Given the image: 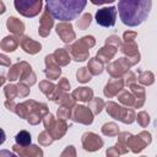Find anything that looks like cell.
I'll return each mask as SVG.
<instances>
[{
  "instance_id": "cell-1",
  "label": "cell",
  "mask_w": 157,
  "mask_h": 157,
  "mask_svg": "<svg viewBox=\"0 0 157 157\" xmlns=\"http://www.w3.org/2000/svg\"><path fill=\"white\" fill-rule=\"evenodd\" d=\"M152 9V0H119L118 11L120 20L129 27L141 25Z\"/></svg>"
},
{
  "instance_id": "cell-2",
  "label": "cell",
  "mask_w": 157,
  "mask_h": 157,
  "mask_svg": "<svg viewBox=\"0 0 157 157\" xmlns=\"http://www.w3.org/2000/svg\"><path fill=\"white\" fill-rule=\"evenodd\" d=\"M47 10L53 18L70 22L81 15L87 0H45Z\"/></svg>"
},
{
  "instance_id": "cell-3",
  "label": "cell",
  "mask_w": 157,
  "mask_h": 157,
  "mask_svg": "<svg viewBox=\"0 0 157 157\" xmlns=\"http://www.w3.org/2000/svg\"><path fill=\"white\" fill-rule=\"evenodd\" d=\"M15 113L20 115V118L26 119L29 124L37 125L49 112L47 104L44 103H38L36 101H26L21 104H16Z\"/></svg>"
},
{
  "instance_id": "cell-4",
  "label": "cell",
  "mask_w": 157,
  "mask_h": 157,
  "mask_svg": "<svg viewBox=\"0 0 157 157\" xmlns=\"http://www.w3.org/2000/svg\"><path fill=\"white\" fill-rule=\"evenodd\" d=\"M96 40L92 36H85L77 42H75L72 45L67 47L69 54L76 60V61H83L88 58V49L94 45Z\"/></svg>"
},
{
  "instance_id": "cell-5",
  "label": "cell",
  "mask_w": 157,
  "mask_h": 157,
  "mask_svg": "<svg viewBox=\"0 0 157 157\" xmlns=\"http://www.w3.org/2000/svg\"><path fill=\"white\" fill-rule=\"evenodd\" d=\"M105 105V110L107 113L114 118V119H118L120 121H123L124 124H131L134 120H135V112L134 109L131 108H126V107H121L114 102H108Z\"/></svg>"
},
{
  "instance_id": "cell-6",
  "label": "cell",
  "mask_w": 157,
  "mask_h": 157,
  "mask_svg": "<svg viewBox=\"0 0 157 157\" xmlns=\"http://www.w3.org/2000/svg\"><path fill=\"white\" fill-rule=\"evenodd\" d=\"M43 123H44L45 130L50 134V136L54 140L61 139L67 130V124L65 123V120L59 119V118L55 119L50 113H47L43 117Z\"/></svg>"
},
{
  "instance_id": "cell-7",
  "label": "cell",
  "mask_w": 157,
  "mask_h": 157,
  "mask_svg": "<svg viewBox=\"0 0 157 157\" xmlns=\"http://www.w3.org/2000/svg\"><path fill=\"white\" fill-rule=\"evenodd\" d=\"M120 44H121V40H120V38L118 36H115V34L109 36L105 39L104 47H102L98 50L96 58H98L103 64H108L114 58V55L117 54L118 48L120 47Z\"/></svg>"
},
{
  "instance_id": "cell-8",
  "label": "cell",
  "mask_w": 157,
  "mask_h": 157,
  "mask_svg": "<svg viewBox=\"0 0 157 157\" xmlns=\"http://www.w3.org/2000/svg\"><path fill=\"white\" fill-rule=\"evenodd\" d=\"M15 9L25 17H34L42 11V0H13Z\"/></svg>"
},
{
  "instance_id": "cell-9",
  "label": "cell",
  "mask_w": 157,
  "mask_h": 157,
  "mask_svg": "<svg viewBox=\"0 0 157 157\" xmlns=\"http://www.w3.org/2000/svg\"><path fill=\"white\" fill-rule=\"evenodd\" d=\"M150 142H151V134L148 131H142L136 136L130 135L126 141V147L130 148L134 153H137L142 151L145 146H147Z\"/></svg>"
},
{
  "instance_id": "cell-10",
  "label": "cell",
  "mask_w": 157,
  "mask_h": 157,
  "mask_svg": "<svg viewBox=\"0 0 157 157\" xmlns=\"http://www.w3.org/2000/svg\"><path fill=\"white\" fill-rule=\"evenodd\" d=\"M117 7H103L96 12V22L102 27H113L115 25Z\"/></svg>"
},
{
  "instance_id": "cell-11",
  "label": "cell",
  "mask_w": 157,
  "mask_h": 157,
  "mask_svg": "<svg viewBox=\"0 0 157 157\" xmlns=\"http://www.w3.org/2000/svg\"><path fill=\"white\" fill-rule=\"evenodd\" d=\"M131 66H132L131 61L126 56H124V58H120V59H118L110 64H107V71L109 72V75L112 77H120Z\"/></svg>"
},
{
  "instance_id": "cell-12",
  "label": "cell",
  "mask_w": 157,
  "mask_h": 157,
  "mask_svg": "<svg viewBox=\"0 0 157 157\" xmlns=\"http://www.w3.org/2000/svg\"><path fill=\"white\" fill-rule=\"evenodd\" d=\"M71 118L76 123H81L85 125H90L93 121V113L90 108L85 105H74L71 110Z\"/></svg>"
},
{
  "instance_id": "cell-13",
  "label": "cell",
  "mask_w": 157,
  "mask_h": 157,
  "mask_svg": "<svg viewBox=\"0 0 157 157\" xmlns=\"http://www.w3.org/2000/svg\"><path fill=\"white\" fill-rule=\"evenodd\" d=\"M82 146L86 151L93 152L103 146V140L94 132H85L82 135Z\"/></svg>"
},
{
  "instance_id": "cell-14",
  "label": "cell",
  "mask_w": 157,
  "mask_h": 157,
  "mask_svg": "<svg viewBox=\"0 0 157 157\" xmlns=\"http://www.w3.org/2000/svg\"><path fill=\"white\" fill-rule=\"evenodd\" d=\"M56 33L64 43H71L76 37L71 23L70 22H64V21L60 22L59 25H56Z\"/></svg>"
},
{
  "instance_id": "cell-15",
  "label": "cell",
  "mask_w": 157,
  "mask_h": 157,
  "mask_svg": "<svg viewBox=\"0 0 157 157\" xmlns=\"http://www.w3.org/2000/svg\"><path fill=\"white\" fill-rule=\"evenodd\" d=\"M124 85L125 83H124V80L123 78H120V77H112L107 82V85H105V87L103 90L104 96L108 97V98L114 97L115 94H118V92H120L123 90Z\"/></svg>"
},
{
  "instance_id": "cell-16",
  "label": "cell",
  "mask_w": 157,
  "mask_h": 157,
  "mask_svg": "<svg viewBox=\"0 0 157 157\" xmlns=\"http://www.w3.org/2000/svg\"><path fill=\"white\" fill-rule=\"evenodd\" d=\"M44 74L50 80H56L61 74V69L55 63V60L53 58V54L45 56V70H44Z\"/></svg>"
},
{
  "instance_id": "cell-17",
  "label": "cell",
  "mask_w": 157,
  "mask_h": 157,
  "mask_svg": "<svg viewBox=\"0 0 157 157\" xmlns=\"http://www.w3.org/2000/svg\"><path fill=\"white\" fill-rule=\"evenodd\" d=\"M54 25V20L52 17V15L48 12V10L45 9L44 12L42 13V17L39 20V29H38V33L39 36L42 37H47L50 32V28L53 27Z\"/></svg>"
},
{
  "instance_id": "cell-18",
  "label": "cell",
  "mask_w": 157,
  "mask_h": 157,
  "mask_svg": "<svg viewBox=\"0 0 157 157\" xmlns=\"http://www.w3.org/2000/svg\"><path fill=\"white\" fill-rule=\"evenodd\" d=\"M20 45L28 54H37L38 52H40V48H42L40 43L36 42L34 39H32V38H29L27 36H23L20 39Z\"/></svg>"
},
{
  "instance_id": "cell-19",
  "label": "cell",
  "mask_w": 157,
  "mask_h": 157,
  "mask_svg": "<svg viewBox=\"0 0 157 157\" xmlns=\"http://www.w3.org/2000/svg\"><path fill=\"white\" fill-rule=\"evenodd\" d=\"M130 86V92L134 94V97H135V105H134V108H140V107H142V104L145 103V97H146V94H145V88L142 87V86H140V85H137L136 82H134V83H130L129 85Z\"/></svg>"
},
{
  "instance_id": "cell-20",
  "label": "cell",
  "mask_w": 157,
  "mask_h": 157,
  "mask_svg": "<svg viewBox=\"0 0 157 157\" xmlns=\"http://www.w3.org/2000/svg\"><path fill=\"white\" fill-rule=\"evenodd\" d=\"M13 151L15 153L20 155V156H43V151L34 145H28V146H18L17 144L13 145Z\"/></svg>"
},
{
  "instance_id": "cell-21",
  "label": "cell",
  "mask_w": 157,
  "mask_h": 157,
  "mask_svg": "<svg viewBox=\"0 0 157 157\" xmlns=\"http://www.w3.org/2000/svg\"><path fill=\"white\" fill-rule=\"evenodd\" d=\"M6 27L13 36H22L25 32V23L16 17H9L6 21Z\"/></svg>"
},
{
  "instance_id": "cell-22",
  "label": "cell",
  "mask_w": 157,
  "mask_h": 157,
  "mask_svg": "<svg viewBox=\"0 0 157 157\" xmlns=\"http://www.w3.org/2000/svg\"><path fill=\"white\" fill-rule=\"evenodd\" d=\"M71 97L81 102H90L91 98L93 97V91L88 87H78L72 92Z\"/></svg>"
},
{
  "instance_id": "cell-23",
  "label": "cell",
  "mask_w": 157,
  "mask_h": 157,
  "mask_svg": "<svg viewBox=\"0 0 157 157\" xmlns=\"http://www.w3.org/2000/svg\"><path fill=\"white\" fill-rule=\"evenodd\" d=\"M20 45V39L17 36H7L0 42V48L4 52H13Z\"/></svg>"
},
{
  "instance_id": "cell-24",
  "label": "cell",
  "mask_w": 157,
  "mask_h": 157,
  "mask_svg": "<svg viewBox=\"0 0 157 157\" xmlns=\"http://www.w3.org/2000/svg\"><path fill=\"white\" fill-rule=\"evenodd\" d=\"M53 58L59 66H65L70 63V54L66 48H59L53 53Z\"/></svg>"
},
{
  "instance_id": "cell-25",
  "label": "cell",
  "mask_w": 157,
  "mask_h": 157,
  "mask_svg": "<svg viewBox=\"0 0 157 157\" xmlns=\"http://www.w3.org/2000/svg\"><path fill=\"white\" fill-rule=\"evenodd\" d=\"M20 82H23L28 86H32V85L36 83V74L33 72L29 64H26V66L22 71V75L20 77Z\"/></svg>"
},
{
  "instance_id": "cell-26",
  "label": "cell",
  "mask_w": 157,
  "mask_h": 157,
  "mask_svg": "<svg viewBox=\"0 0 157 157\" xmlns=\"http://www.w3.org/2000/svg\"><path fill=\"white\" fill-rule=\"evenodd\" d=\"M26 61H20L17 64H15L7 72V80L10 81H15V80H20L21 75H22V71L26 66Z\"/></svg>"
},
{
  "instance_id": "cell-27",
  "label": "cell",
  "mask_w": 157,
  "mask_h": 157,
  "mask_svg": "<svg viewBox=\"0 0 157 157\" xmlns=\"http://www.w3.org/2000/svg\"><path fill=\"white\" fill-rule=\"evenodd\" d=\"M118 101L124 104L125 107H134L135 105V97L130 91L121 90V92L118 94Z\"/></svg>"
},
{
  "instance_id": "cell-28",
  "label": "cell",
  "mask_w": 157,
  "mask_h": 157,
  "mask_svg": "<svg viewBox=\"0 0 157 157\" xmlns=\"http://www.w3.org/2000/svg\"><path fill=\"white\" fill-rule=\"evenodd\" d=\"M87 69L91 72V75H99L103 71V63L98 58H93L88 61Z\"/></svg>"
},
{
  "instance_id": "cell-29",
  "label": "cell",
  "mask_w": 157,
  "mask_h": 157,
  "mask_svg": "<svg viewBox=\"0 0 157 157\" xmlns=\"http://www.w3.org/2000/svg\"><path fill=\"white\" fill-rule=\"evenodd\" d=\"M104 104H105L104 101L98 98V97H92L91 101L88 102V107H90L91 112L93 113V115L94 114H99L102 112V109L104 108Z\"/></svg>"
},
{
  "instance_id": "cell-30",
  "label": "cell",
  "mask_w": 157,
  "mask_h": 157,
  "mask_svg": "<svg viewBox=\"0 0 157 157\" xmlns=\"http://www.w3.org/2000/svg\"><path fill=\"white\" fill-rule=\"evenodd\" d=\"M15 140H16V144L18 146H28L31 145V134L26 130H21L16 136H15Z\"/></svg>"
},
{
  "instance_id": "cell-31",
  "label": "cell",
  "mask_w": 157,
  "mask_h": 157,
  "mask_svg": "<svg viewBox=\"0 0 157 157\" xmlns=\"http://www.w3.org/2000/svg\"><path fill=\"white\" fill-rule=\"evenodd\" d=\"M55 85H53L52 82H49L48 80H44V81H42V82H39V90L50 99L52 98V96L54 94V92H55Z\"/></svg>"
},
{
  "instance_id": "cell-32",
  "label": "cell",
  "mask_w": 157,
  "mask_h": 157,
  "mask_svg": "<svg viewBox=\"0 0 157 157\" xmlns=\"http://www.w3.org/2000/svg\"><path fill=\"white\" fill-rule=\"evenodd\" d=\"M102 134L105 136H117L119 134L118 125L115 123H105L102 126Z\"/></svg>"
},
{
  "instance_id": "cell-33",
  "label": "cell",
  "mask_w": 157,
  "mask_h": 157,
  "mask_svg": "<svg viewBox=\"0 0 157 157\" xmlns=\"http://www.w3.org/2000/svg\"><path fill=\"white\" fill-rule=\"evenodd\" d=\"M155 81V75L151 72V71H141L140 72V76H139V82L141 85H145V86H150L152 85Z\"/></svg>"
},
{
  "instance_id": "cell-34",
  "label": "cell",
  "mask_w": 157,
  "mask_h": 157,
  "mask_svg": "<svg viewBox=\"0 0 157 157\" xmlns=\"http://www.w3.org/2000/svg\"><path fill=\"white\" fill-rule=\"evenodd\" d=\"M76 77H77V81H78V82L86 83V82H88V81L91 80L92 75H91V72L88 71L87 67H81V69H78L77 72H76Z\"/></svg>"
},
{
  "instance_id": "cell-35",
  "label": "cell",
  "mask_w": 157,
  "mask_h": 157,
  "mask_svg": "<svg viewBox=\"0 0 157 157\" xmlns=\"http://www.w3.org/2000/svg\"><path fill=\"white\" fill-rule=\"evenodd\" d=\"M91 21H92L91 13H85V15H82V16L77 20V27H78L80 29H86V28L91 25Z\"/></svg>"
},
{
  "instance_id": "cell-36",
  "label": "cell",
  "mask_w": 157,
  "mask_h": 157,
  "mask_svg": "<svg viewBox=\"0 0 157 157\" xmlns=\"http://www.w3.org/2000/svg\"><path fill=\"white\" fill-rule=\"evenodd\" d=\"M4 93H5V96H6V98L9 101L15 99L18 96V93H17V86H15V85H7V86H5Z\"/></svg>"
},
{
  "instance_id": "cell-37",
  "label": "cell",
  "mask_w": 157,
  "mask_h": 157,
  "mask_svg": "<svg viewBox=\"0 0 157 157\" xmlns=\"http://www.w3.org/2000/svg\"><path fill=\"white\" fill-rule=\"evenodd\" d=\"M38 141H39V144L42 145V146H48V145H50L53 141H54V139L50 136V134L45 130V131H42L39 135H38Z\"/></svg>"
},
{
  "instance_id": "cell-38",
  "label": "cell",
  "mask_w": 157,
  "mask_h": 157,
  "mask_svg": "<svg viewBox=\"0 0 157 157\" xmlns=\"http://www.w3.org/2000/svg\"><path fill=\"white\" fill-rule=\"evenodd\" d=\"M137 119V123L142 126V128H146L150 123V115L146 113V112H140L137 114V117H135Z\"/></svg>"
},
{
  "instance_id": "cell-39",
  "label": "cell",
  "mask_w": 157,
  "mask_h": 157,
  "mask_svg": "<svg viewBox=\"0 0 157 157\" xmlns=\"http://www.w3.org/2000/svg\"><path fill=\"white\" fill-rule=\"evenodd\" d=\"M71 110H72V108H67V107L61 105L58 109V118L59 119H64V120L71 118Z\"/></svg>"
},
{
  "instance_id": "cell-40",
  "label": "cell",
  "mask_w": 157,
  "mask_h": 157,
  "mask_svg": "<svg viewBox=\"0 0 157 157\" xmlns=\"http://www.w3.org/2000/svg\"><path fill=\"white\" fill-rule=\"evenodd\" d=\"M56 90H58L59 92H67V91L70 90V83H69L67 78L63 77V78L59 81V83L56 85Z\"/></svg>"
},
{
  "instance_id": "cell-41",
  "label": "cell",
  "mask_w": 157,
  "mask_h": 157,
  "mask_svg": "<svg viewBox=\"0 0 157 157\" xmlns=\"http://www.w3.org/2000/svg\"><path fill=\"white\" fill-rule=\"evenodd\" d=\"M17 93H18L20 97L28 96V93H29V86L26 85V83H23V82H20L17 85Z\"/></svg>"
},
{
  "instance_id": "cell-42",
  "label": "cell",
  "mask_w": 157,
  "mask_h": 157,
  "mask_svg": "<svg viewBox=\"0 0 157 157\" xmlns=\"http://www.w3.org/2000/svg\"><path fill=\"white\" fill-rule=\"evenodd\" d=\"M137 81V78H136V76H135V74L132 72V71H126L125 74H124V83H126V85H130V83H134V82H136Z\"/></svg>"
},
{
  "instance_id": "cell-43",
  "label": "cell",
  "mask_w": 157,
  "mask_h": 157,
  "mask_svg": "<svg viewBox=\"0 0 157 157\" xmlns=\"http://www.w3.org/2000/svg\"><path fill=\"white\" fill-rule=\"evenodd\" d=\"M136 32H132V31H128V32H125L124 33V36H123V39H124V42H134L135 40V38H136Z\"/></svg>"
},
{
  "instance_id": "cell-44",
  "label": "cell",
  "mask_w": 157,
  "mask_h": 157,
  "mask_svg": "<svg viewBox=\"0 0 157 157\" xmlns=\"http://www.w3.org/2000/svg\"><path fill=\"white\" fill-rule=\"evenodd\" d=\"M10 64H11L10 59L6 55L0 54V65H2V66H10Z\"/></svg>"
},
{
  "instance_id": "cell-45",
  "label": "cell",
  "mask_w": 157,
  "mask_h": 157,
  "mask_svg": "<svg viewBox=\"0 0 157 157\" xmlns=\"http://www.w3.org/2000/svg\"><path fill=\"white\" fill-rule=\"evenodd\" d=\"M93 5H104V4H112L115 0H90Z\"/></svg>"
},
{
  "instance_id": "cell-46",
  "label": "cell",
  "mask_w": 157,
  "mask_h": 157,
  "mask_svg": "<svg viewBox=\"0 0 157 157\" xmlns=\"http://www.w3.org/2000/svg\"><path fill=\"white\" fill-rule=\"evenodd\" d=\"M5 107L9 109V110H11V112H15V107H16V103L13 102V99L12 101H6L5 102Z\"/></svg>"
},
{
  "instance_id": "cell-47",
  "label": "cell",
  "mask_w": 157,
  "mask_h": 157,
  "mask_svg": "<svg viewBox=\"0 0 157 157\" xmlns=\"http://www.w3.org/2000/svg\"><path fill=\"white\" fill-rule=\"evenodd\" d=\"M72 155V156H75L76 155V152H75V150H74V146H67V148L61 153V156H65V155Z\"/></svg>"
},
{
  "instance_id": "cell-48",
  "label": "cell",
  "mask_w": 157,
  "mask_h": 157,
  "mask_svg": "<svg viewBox=\"0 0 157 157\" xmlns=\"http://www.w3.org/2000/svg\"><path fill=\"white\" fill-rule=\"evenodd\" d=\"M107 155H109V156H110V155H120V153H119V151L117 150V147H115V146H113L110 150H107Z\"/></svg>"
},
{
  "instance_id": "cell-49",
  "label": "cell",
  "mask_w": 157,
  "mask_h": 157,
  "mask_svg": "<svg viewBox=\"0 0 157 157\" xmlns=\"http://www.w3.org/2000/svg\"><path fill=\"white\" fill-rule=\"evenodd\" d=\"M5 137H6V135H5V131H4V130L0 128V145L5 142Z\"/></svg>"
},
{
  "instance_id": "cell-50",
  "label": "cell",
  "mask_w": 157,
  "mask_h": 157,
  "mask_svg": "<svg viewBox=\"0 0 157 157\" xmlns=\"http://www.w3.org/2000/svg\"><path fill=\"white\" fill-rule=\"evenodd\" d=\"M5 12V5H4V2L0 0V15H2Z\"/></svg>"
},
{
  "instance_id": "cell-51",
  "label": "cell",
  "mask_w": 157,
  "mask_h": 157,
  "mask_svg": "<svg viewBox=\"0 0 157 157\" xmlns=\"http://www.w3.org/2000/svg\"><path fill=\"white\" fill-rule=\"evenodd\" d=\"M5 80H6V78H5L4 76H1V75H0V86H1V85H4V82H5Z\"/></svg>"
}]
</instances>
